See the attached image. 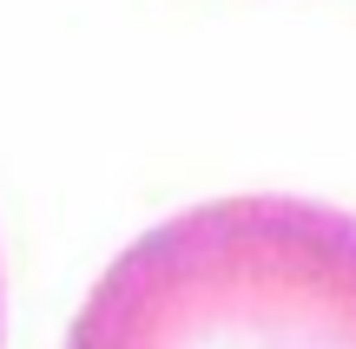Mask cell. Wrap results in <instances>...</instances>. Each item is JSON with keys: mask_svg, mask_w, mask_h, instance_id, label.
Instances as JSON below:
<instances>
[{"mask_svg": "<svg viewBox=\"0 0 356 349\" xmlns=\"http://www.w3.org/2000/svg\"><path fill=\"white\" fill-rule=\"evenodd\" d=\"M66 349H356V211L218 198L126 244Z\"/></svg>", "mask_w": 356, "mask_h": 349, "instance_id": "obj_1", "label": "cell"}]
</instances>
